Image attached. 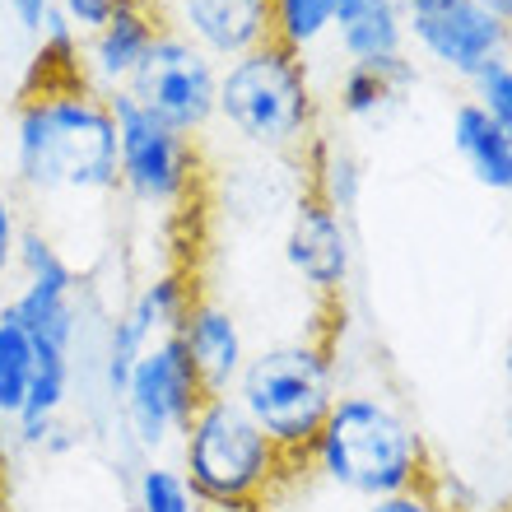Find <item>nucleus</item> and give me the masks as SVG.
<instances>
[{
    "instance_id": "f257e3e1",
    "label": "nucleus",
    "mask_w": 512,
    "mask_h": 512,
    "mask_svg": "<svg viewBox=\"0 0 512 512\" xmlns=\"http://www.w3.org/2000/svg\"><path fill=\"white\" fill-rule=\"evenodd\" d=\"M10 173L33 201L117 191V122L108 98L70 70H42L10 112Z\"/></svg>"
},
{
    "instance_id": "f03ea898",
    "label": "nucleus",
    "mask_w": 512,
    "mask_h": 512,
    "mask_svg": "<svg viewBox=\"0 0 512 512\" xmlns=\"http://www.w3.org/2000/svg\"><path fill=\"white\" fill-rule=\"evenodd\" d=\"M303 461L322 485L359 503L387 499V494L433 480L429 438L405 415V405H396L387 391L373 387L340 391Z\"/></svg>"
},
{
    "instance_id": "7ed1b4c3",
    "label": "nucleus",
    "mask_w": 512,
    "mask_h": 512,
    "mask_svg": "<svg viewBox=\"0 0 512 512\" xmlns=\"http://www.w3.org/2000/svg\"><path fill=\"white\" fill-rule=\"evenodd\" d=\"M266 433L289 466L308 457L312 438L322 433L326 415L340 396L336 354L326 340H275L247 354L243 373L229 391Z\"/></svg>"
},
{
    "instance_id": "20e7f679",
    "label": "nucleus",
    "mask_w": 512,
    "mask_h": 512,
    "mask_svg": "<svg viewBox=\"0 0 512 512\" xmlns=\"http://www.w3.org/2000/svg\"><path fill=\"white\" fill-rule=\"evenodd\" d=\"M177 471L205 512H256L266 508L289 461L256 429L247 410L224 396H205L201 410L177 438Z\"/></svg>"
},
{
    "instance_id": "39448f33",
    "label": "nucleus",
    "mask_w": 512,
    "mask_h": 512,
    "mask_svg": "<svg viewBox=\"0 0 512 512\" xmlns=\"http://www.w3.org/2000/svg\"><path fill=\"white\" fill-rule=\"evenodd\" d=\"M219 122L256 154H298L317 135V89L303 56L266 42L219 66Z\"/></svg>"
},
{
    "instance_id": "423d86ee",
    "label": "nucleus",
    "mask_w": 512,
    "mask_h": 512,
    "mask_svg": "<svg viewBox=\"0 0 512 512\" xmlns=\"http://www.w3.org/2000/svg\"><path fill=\"white\" fill-rule=\"evenodd\" d=\"M108 108L117 122V191H126L135 205L159 210V215L182 210L201 182L196 140L159 122L131 94H112Z\"/></svg>"
},
{
    "instance_id": "0eeeda50",
    "label": "nucleus",
    "mask_w": 512,
    "mask_h": 512,
    "mask_svg": "<svg viewBox=\"0 0 512 512\" xmlns=\"http://www.w3.org/2000/svg\"><path fill=\"white\" fill-rule=\"evenodd\" d=\"M201 401L205 387L191 368L187 350L177 345V336H163L135 359L122 401H117V424L131 438L135 457L154 461L168 447H177V438L191 424V415L201 410Z\"/></svg>"
},
{
    "instance_id": "6e6552de",
    "label": "nucleus",
    "mask_w": 512,
    "mask_h": 512,
    "mask_svg": "<svg viewBox=\"0 0 512 512\" xmlns=\"http://www.w3.org/2000/svg\"><path fill=\"white\" fill-rule=\"evenodd\" d=\"M126 94L159 122L196 140L219 122V61H210L182 33L163 28L135 70V80L126 84Z\"/></svg>"
},
{
    "instance_id": "1a4fd4ad",
    "label": "nucleus",
    "mask_w": 512,
    "mask_h": 512,
    "mask_svg": "<svg viewBox=\"0 0 512 512\" xmlns=\"http://www.w3.org/2000/svg\"><path fill=\"white\" fill-rule=\"evenodd\" d=\"M401 10L410 52L457 80H471L494 56H512V28L480 0H401Z\"/></svg>"
},
{
    "instance_id": "9d476101",
    "label": "nucleus",
    "mask_w": 512,
    "mask_h": 512,
    "mask_svg": "<svg viewBox=\"0 0 512 512\" xmlns=\"http://www.w3.org/2000/svg\"><path fill=\"white\" fill-rule=\"evenodd\" d=\"M284 266L308 284L312 294L340 298L354 280V233L350 219L303 191L284 229Z\"/></svg>"
},
{
    "instance_id": "9b49d317",
    "label": "nucleus",
    "mask_w": 512,
    "mask_h": 512,
    "mask_svg": "<svg viewBox=\"0 0 512 512\" xmlns=\"http://www.w3.org/2000/svg\"><path fill=\"white\" fill-rule=\"evenodd\" d=\"M163 28H168L163 10L145 5V0H126L108 24L84 33L80 56H75V80L89 84L103 98L126 94V84L135 80V70H140V61L149 56V47H154Z\"/></svg>"
},
{
    "instance_id": "f8f14e48",
    "label": "nucleus",
    "mask_w": 512,
    "mask_h": 512,
    "mask_svg": "<svg viewBox=\"0 0 512 512\" xmlns=\"http://www.w3.org/2000/svg\"><path fill=\"white\" fill-rule=\"evenodd\" d=\"M163 24L224 66L270 42V0H168Z\"/></svg>"
},
{
    "instance_id": "ddd939ff",
    "label": "nucleus",
    "mask_w": 512,
    "mask_h": 512,
    "mask_svg": "<svg viewBox=\"0 0 512 512\" xmlns=\"http://www.w3.org/2000/svg\"><path fill=\"white\" fill-rule=\"evenodd\" d=\"M177 345L187 350L191 368H196V378H201L205 396H224L233 391L238 373L247 364V336H243V322H238V312L229 303H219L210 294H196L182 312V322H177Z\"/></svg>"
},
{
    "instance_id": "4468645a",
    "label": "nucleus",
    "mask_w": 512,
    "mask_h": 512,
    "mask_svg": "<svg viewBox=\"0 0 512 512\" xmlns=\"http://www.w3.org/2000/svg\"><path fill=\"white\" fill-rule=\"evenodd\" d=\"M419 66L415 56H391L378 66H340L331 80V108L354 126L387 122L391 112H401V103L415 94Z\"/></svg>"
},
{
    "instance_id": "2eb2a0df",
    "label": "nucleus",
    "mask_w": 512,
    "mask_h": 512,
    "mask_svg": "<svg viewBox=\"0 0 512 512\" xmlns=\"http://www.w3.org/2000/svg\"><path fill=\"white\" fill-rule=\"evenodd\" d=\"M331 52L340 66H378L410 52L401 0H354L331 33Z\"/></svg>"
},
{
    "instance_id": "dca6fc26",
    "label": "nucleus",
    "mask_w": 512,
    "mask_h": 512,
    "mask_svg": "<svg viewBox=\"0 0 512 512\" xmlns=\"http://www.w3.org/2000/svg\"><path fill=\"white\" fill-rule=\"evenodd\" d=\"M447 131H452V149L471 168L475 182L485 191H494V196H512V135H503L471 98H461L452 108V126Z\"/></svg>"
},
{
    "instance_id": "f3484780",
    "label": "nucleus",
    "mask_w": 512,
    "mask_h": 512,
    "mask_svg": "<svg viewBox=\"0 0 512 512\" xmlns=\"http://www.w3.org/2000/svg\"><path fill=\"white\" fill-rule=\"evenodd\" d=\"M191 298H196V289H191V280L182 270H159V275H149V280L135 289L131 303L117 312V322L149 350L154 340L173 336Z\"/></svg>"
},
{
    "instance_id": "a211bd4d",
    "label": "nucleus",
    "mask_w": 512,
    "mask_h": 512,
    "mask_svg": "<svg viewBox=\"0 0 512 512\" xmlns=\"http://www.w3.org/2000/svg\"><path fill=\"white\" fill-rule=\"evenodd\" d=\"M303 154H308V163H312L308 191L350 219L359 196H364V163H359V154H354L340 135H322V131L312 135V145L303 149Z\"/></svg>"
},
{
    "instance_id": "6ab92c4d",
    "label": "nucleus",
    "mask_w": 512,
    "mask_h": 512,
    "mask_svg": "<svg viewBox=\"0 0 512 512\" xmlns=\"http://www.w3.org/2000/svg\"><path fill=\"white\" fill-rule=\"evenodd\" d=\"M350 5L354 0H270V42H280L294 56L317 52L331 42Z\"/></svg>"
},
{
    "instance_id": "aec40b11",
    "label": "nucleus",
    "mask_w": 512,
    "mask_h": 512,
    "mask_svg": "<svg viewBox=\"0 0 512 512\" xmlns=\"http://www.w3.org/2000/svg\"><path fill=\"white\" fill-rule=\"evenodd\" d=\"M33 368H38V345L24 331V322L10 312V303H0V419L5 424L24 415Z\"/></svg>"
},
{
    "instance_id": "412c9836",
    "label": "nucleus",
    "mask_w": 512,
    "mask_h": 512,
    "mask_svg": "<svg viewBox=\"0 0 512 512\" xmlns=\"http://www.w3.org/2000/svg\"><path fill=\"white\" fill-rule=\"evenodd\" d=\"M135 512H205L201 499L191 494L187 475L177 471V461H140L135 466Z\"/></svg>"
},
{
    "instance_id": "4be33fe9",
    "label": "nucleus",
    "mask_w": 512,
    "mask_h": 512,
    "mask_svg": "<svg viewBox=\"0 0 512 512\" xmlns=\"http://www.w3.org/2000/svg\"><path fill=\"white\" fill-rule=\"evenodd\" d=\"M466 84H471L475 108L485 112L503 135H512V56H494V61L475 70Z\"/></svg>"
},
{
    "instance_id": "5701e85b",
    "label": "nucleus",
    "mask_w": 512,
    "mask_h": 512,
    "mask_svg": "<svg viewBox=\"0 0 512 512\" xmlns=\"http://www.w3.org/2000/svg\"><path fill=\"white\" fill-rule=\"evenodd\" d=\"M354 512H457V508L433 485H415V489H401V494H387V499H368L364 508Z\"/></svg>"
},
{
    "instance_id": "b1692460",
    "label": "nucleus",
    "mask_w": 512,
    "mask_h": 512,
    "mask_svg": "<svg viewBox=\"0 0 512 512\" xmlns=\"http://www.w3.org/2000/svg\"><path fill=\"white\" fill-rule=\"evenodd\" d=\"M19 233H24V215H19V201H14V191L0 182V280H5V275L14 270Z\"/></svg>"
},
{
    "instance_id": "393cba45",
    "label": "nucleus",
    "mask_w": 512,
    "mask_h": 512,
    "mask_svg": "<svg viewBox=\"0 0 512 512\" xmlns=\"http://www.w3.org/2000/svg\"><path fill=\"white\" fill-rule=\"evenodd\" d=\"M122 5H126V0H56V10L66 14V19L80 28V33H94L98 24H108V19L122 10Z\"/></svg>"
},
{
    "instance_id": "a878e982",
    "label": "nucleus",
    "mask_w": 512,
    "mask_h": 512,
    "mask_svg": "<svg viewBox=\"0 0 512 512\" xmlns=\"http://www.w3.org/2000/svg\"><path fill=\"white\" fill-rule=\"evenodd\" d=\"M75 447H84V424L56 419L52 433H47V443H42L38 452H42V457H66V452H75Z\"/></svg>"
},
{
    "instance_id": "bb28decb",
    "label": "nucleus",
    "mask_w": 512,
    "mask_h": 512,
    "mask_svg": "<svg viewBox=\"0 0 512 512\" xmlns=\"http://www.w3.org/2000/svg\"><path fill=\"white\" fill-rule=\"evenodd\" d=\"M56 0H5V10L14 14V24L24 28L28 38H38V28H42V14L52 10Z\"/></svg>"
},
{
    "instance_id": "cd10ccee",
    "label": "nucleus",
    "mask_w": 512,
    "mask_h": 512,
    "mask_svg": "<svg viewBox=\"0 0 512 512\" xmlns=\"http://www.w3.org/2000/svg\"><path fill=\"white\" fill-rule=\"evenodd\" d=\"M480 5H485V10L494 14V19H503V24L512 28V0H480Z\"/></svg>"
},
{
    "instance_id": "c85d7f7f",
    "label": "nucleus",
    "mask_w": 512,
    "mask_h": 512,
    "mask_svg": "<svg viewBox=\"0 0 512 512\" xmlns=\"http://www.w3.org/2000/svg\"><path fill=\"white\" fill-rule=\"evenodd\" d=\"M10 452H14V429L0 419V471H5V461H10Z\"/></svg>"
},
{
    "instance_id": "c756f323",
    "label": "nucleus",
    "mask_w": 512,
    "mask_h": 512,
    "mask_svg": "<svg viewBox=\"0 0 512 512\" xmlns=\"http://www.w3.org/2000/svg\"><path fill=\"white\" fill-rule=\"evenodd\" d=\"M503 433H508V447H512V396H508V410H503Z\"/></svg>"
},
{
    "instance_id": "7c9ffc66",
    "label": "nucleus",
    "mask_w": 512,
    "mask_h": 512,
    "mask_svg": "<svg viewBox=\"0 0 512 512\" xmlns=\"http://www.w3.org/2000/svg\"><path fill=\"white\" fill-rule=\"evenodd\" d=\"M145 5H154V10H163V5H168V0H145Z\"/></svg>"
},
{
    "instance_id": "2f4dec72",
    "label": "nucleus",
    "mask_w": 512,
    "mask_h": 512,
    "mask_svg": "<svg viewBox=\"0 0 512 512\" xmlns=\"http://www.w3.org/2000/svg\"><path fill=\"white\" fill-rule=\"evenodd\" d=\"M256 512H275V508H270V503H266V508H256Z\"/></svg>"
},
{
    "instance_id": "473e14b6",
    "label": "nucleus",
    "mask_w": 512,
    "mask_h": 512,
    "mask_svg": "<svg viewBox=\"0 0 512 512\" xmlns=\"http://www.w3.org/2000/svg\"><path fill=\"white\" fill-rule=\"evenodd\" d=\"M0 126H5V108H0Z\"/></svg>"
},
{
    "instance_id": "72a5a7b5",
    "label": "nucleus",
    "mask_w": 512,
    "mask_h": 512,
    "mask_svg": "<svg viewBox=\"0 0 512 512\" xmlns=\"http://www.w3.org/2000/svg\"><path fill=\"white\" fill-rule=\"evenodd\" d=\"M0 512H10V508H5V503H0Z\"/></svg>"
},
{
    "instance_id": "f704fd0d",
    "label": "nucleus",
    "mask_w": 512,
    "mask_h": 512,
    "mask_svg": "<svg viewBox=\"0 0 512 512\" xmlns=\"http://www.w3.org/2000/svg\"><path fill=\"white\" fill-rule=\"evenodd\" d=\"M508 512H512V503H508Z\"/></svg>"
},
{
    "instance_id": "c9c22d12",
    "label": "nucleus",
    "mask_w": 512,
    "mask_h": 512,
    "mask_svg": "<svg viewBox=\"0 0 512 512\" xmlns=\"http://www.w3.org/2000/svg\"><path fill=\"white\" fill-rule=\"evenodd\" d=\"M508 368H512V359H508Z\"/></svg>"
}]
</instances>
